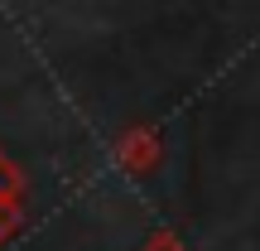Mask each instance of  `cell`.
<instances>
[{
	"instance_id": "cell-1",
	"label": "cell",
	"mask_w": 260,
	"mask_h": 251,
	"mask_svg": "<svg viewBox=\"0 0 260 251\" xmlns=\"http://www.w3.org/2000/svg\"><path fill=\"white\" fill-rule=\"evenodd\" d=\"M111 155H116V164L125 169V174H154L159 169V159H164V145H159V130L154 126H130L121 130V140L111 145Z\"/></svg>"
},
{
	"instance_id": "cell-2",
	"label": "cell",
	"mask_w": 260,
	"mask_h": 251,
	"mask_svg": "<svg viewBox=\"0 0 260 251\" xmlns=\"http://www.w3.org/2000/svg\"><path fill=\"white\" fill-rule=\"evenodd\" d=\"M24 198V174L10 155H0V203H19Z\"/></svg>"
},
{
	"instance_id": "cell-3",
	"label": "cell",
	"mask_w": 260,
	"mask_h": 251,
	"mask_svg": "<svg viewBox=\"0 0 260 251\" xmlns=\"http://www.w3.org/2000/svg\"><path fill=\"white\" fill-rule=\"evenodd\" d=\"M19 222H24V213H19V203H0V246H5L10 237L19 232Z\"/></svg>"
},
{
	"instance_id": "cell-4",
	"label": "cell",
	"mask_w": 260,
	"mask_h": 251,
	"mask_svg": "<svg viewBox=\"0 0 260 251\" xmlns=\"http://www.w3.org/2000/svg\"><path fill=\"white\" fill-rule=\"evenodd\" d=\"M140 251H188L183 242H178V237L174 232H154V237H149V242L145 246H140Z\"/></svg>"
}]
</instances>
